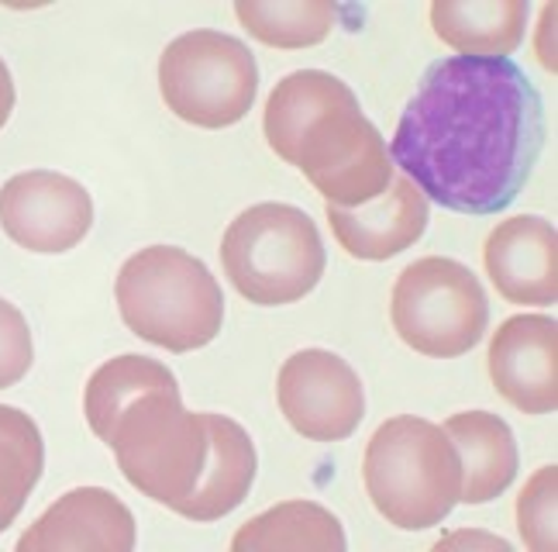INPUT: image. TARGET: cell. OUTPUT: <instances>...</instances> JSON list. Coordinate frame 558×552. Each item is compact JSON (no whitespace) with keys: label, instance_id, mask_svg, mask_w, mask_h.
Returning <instances> with one entry per match:
<instances>
[{"label":"cell","instance_id":"cell-22","mask_svg":"<svg viewBox=\"0 0 558 552\" xmlns=\"http://www.w3.org/2000/svg\"><path fill=\"white\" fill-rule=\"evenodd\" d=\"M35 363V343L28 317L0 297V391L14 387Z\"/></svg>","mask_w":558,"mask_h":552},{"label":"cell","instance_id":"cell-17","mask_svg":"<svg viewBox=\"0 0 558 552\" xmlns=\"http://www.w3.org/2000/svg\"><path fill=\"white\" fill-rule=\"evenodd\" d=\"M234 552H345V528L314 501H287L245 521L231 539Z\"/></svg>","mask_w":558,"mask_h":552},{"label":"cell","instance_id":"cell-1","mask_svg":"<svg viewBox=\"0 0 558 552\" xmlns=\"http://www.w3.org/2000/svg\"><path fill=\"white\" fill-rule=\"evenodd\" d=\"M545 148V100L513 59L448 56L424 70L390 159L424 197L497 215L521 197Z\"/></svg>","mask_w":558,"mask_h":552},{"label":"cell","instance_id":"cell-6","mask_svg":"<svg viewBox=\"0 0 558 552\" xmlns=\"http://www.w3.org/2000/svg\"><path fill=\"white\" fill-rule=\"evenodd\" d=\"M221 266L248 304L279 308L307 297L328 266L320 231L293 204H255L221 239Z\"/></svg>","mask_w":558,"mask_h":552},{"label":"cell","instance_id":"cell-14","mask_svg":"<svg viewBox=\"0 0 558 552\" xmlns=\"http://www.w3.org/2000/svg\"><path fill=\"white\" fill-rule=\"evenodd\" d=\"M328 221L338 245L349 252L352 260L383 263L400 256L403 249H411L427 228L432 207L421 190L397 173L383 194L362 207H335L328 204Z\"/></svg>","mask_w":558,"mask_h":552},{"label":"cell","instance_id":"cell-8","mask_svg":"<svg viewBox=\"0 0 558 552\" xmlns=\"http://www.w3.org/2000/svg\"><path fill=\"white\" fill-rule=\"evenodd\" d=\"M390 317L403 346L432 359H456L480 346L489 304L480 276L469 266L445 256H424L397 276Z\"/></svg>","mask_w":558,"mask_h":552},{"label":"cell","instance_id":"cell-7","mask_svg":"<svg viewBox=\"0 0 558 552\" xmlns=\"http://www.w3.org/2000/svg\"><path fill=\"white\" fill-rule=\"evenodd\" d=\"M166 108L197 129H231L259 94V62L242 38L197 28L173 38L159 56Z\"/></svg>","mask_w":558,"mask_h":552},{"label":"cell","instance_id":"cell-5","mask_svg":"<svg viewBox=\"0 0 558 552\" xmlns=\"http://www.w3.org/2000/svg\"><path fill=\"white\" fill-rule=\"evenodd\" d=\"M121 322L169 352L210 346L225 325V293L210 269L177 245H148L118 269Z\"/></svg>","mask_w":558,"mask_h":552},{"label":"cell","instance_id":"cell-4","mask_svg":"<svg viewBox=\"0 0 558 552\" xmlns=\"http://www.w3.org/2000/svg\"><path fill=\"white\" fill-rule=\"evenodd\" d=\"M362 480L376 512L403 532L441 525L462 497V459L441 424L397 415L366 445Z\"/></svg>","mask_w":558,"mask_h":552},{"label":"cell","instance_id":"cell-3","mask_svg":"<svg viewBox=\"0 0 558 552\" xmlns=\"http://www.w3.org/2000/svg\"><path fill=\"white\" fill-rule=\"evenodd\" d=\"M263 132L272 153L296 166L335 207L376 201L397 166L376 124L362 115L345 80L325 70H296L266 100Z\"/></svg>","mask_w":558,"mask_h":552},{"label":"cell","instance_id":"cell-21","mask_svg":"<svg viewBox=\"0 0 558 552\" xmlns=\"http://www.w3.org/2000/svg\"><path fill=\"white\" fill-rule=\"evenodd\" d=\"M555 487L558 466H542L518 497V532L534 552H555Z\"/></svg>","mask_w":558,"mask_h":552},{"label":"cell","instance_id":"cell-10","mask_svg":"<svg viewBox=\"0 0 558 552\" xmlns=\"http://www.w3.org/2000/svg\"><path fill=\"white\" fill-rule=\"evenodd\" d=\"M0 228L21 249L59 256L94 228V197L66 173L28 169L0 187Z\"/></svg>","mask_w":558,"mask_h":552},{"label":"cell","instance_id":"cell-9","mask_svg":"<svg viewBox=\"0 0 558 552\" xmlns=\"http://www.w3.org/2000/svg\"><path fill=\"white\" fill-rule=\"evenodd\" d=\"M276 400L290 429L311 442L349 439L366 418V391L359 373L328 349L293 352L279 367Z\"/></svg>","mask_w":558,"mask_h":552},{"label":"cell","instance_id":"cell-19","mask_svg":"<svg viewBox=\"0 0 558 552\" xmlns=\"http://www.w3.org/2000/svg\"><path fill=\"white\" fill-rule=\"evenodd\" d=\"M234 14L252 38L272 49L320 46L338 21V8L328 0H239Z\"/></svg>","mask_w":558,"mask_h":552},{"label":"cell","instance_id":"cell-20","mask_svg":"<svg viewBox=\"0 0 558 552\" xmlns=\"http://www.w3.org/2000/svg\"><path fill=\"white\" fill-rule=\"evenodd\" d=\"M41 466H46V442L32 415L0 405V532H8L21 515L41 480Z\"/></svg>","mask_w":558,"mask_h":552},{"label":"cell","instance_id":"cell-16","mask_svg":"<svg viewBox=\"0 0 558 552\" xmlns=\"http://www.w3.org/2000/svg\"><path fill=\"white\" fill-rule=\"evenodd\" d=\"M527 0H435L432 28L448 49L472 59H510L524 41Z\"/></svg>","mask_w":558,"mask_h":552},{"label":"cell","instance_id":"cell-18","mask_svg":"<svg viewBox=\"0 0 558 552\" xmlns=\"http://www.w3.org/2000/svg\"><path fill=\"white\" fill-rule=\"evenodd\" d=\"M159 387H177V376L166 363L148 356H135L124 352L111 363H104L87 384V394H83V415H87L90 432L107 442L111 435L118 415L132 405L135 397L159 391Z\"/></svg>","mask_w":558,"mask_h":552},{"label":"cell","instance_id":"cell-2","mask_svg":"<svg viewBox=\"0 0 558 552\" xmlns=\"http://www.w3.org/2000/svg\"><path fill=\"white\" fill-rule=\"evenodd\" d=\"M107 445L138 494L190 521L231 515L248 497L259 466L242 424L228 415L186 411L180 384L135 397Z\"/></svg>","mask_w":558,"mask_h":552},{"label":"cell","instance_id":"cell-13","mask_svg":"<svg viewBox=\"0 0 558 552\" xmlns=\"http://www.w3.org/2000/svg\"><path fill=\"white\" fill-rule=\"evenodd\" d=\"M483 263L510 304L545 308L558 301V236L551 221L538 215L500 221L486 236Z\"/></svg>","mask_w":558,"mask_h":552},{"label":"cell","instance_id":"cell-11","mask_svg":"<svg viewBox=\"0 0 558 552\" xmlns=\"http://www.w3.org/2000/svg\"><path fill=\"white\" fill-rule=\"evenodd\" d=\"M489 380L524 415L558 408V325L548 314H513L493 332Z\"/></svg>","mask_w":558,"mask_h":552},{"label":"cell","instance_id":"cell-23","mask_svg":"<svg viewBox=\"0 0 558 552\" xmlns=\"http://www.w3.org/2000/svg\"><path fill=\"white\" fill-rule=\"evenodd\" d=\"M452 545H486V549H500V552H510V545L504 539H493V536H480V532H459L452 539L438 542V549H452Z\"/></svg>","mask_w":558,"mask_h":552},{"label":"cell","instance_id":"cell-12","mask_svg":"<svg viewBox=\"0 0 558 552\" xmlns=\"http://www.w3.org/2000/svg\"><path fill=\"white\" fill-rule=\"evenodd\" d=\"M132 552L135 518L128 504L104 487H76L62 494L25 536L17 552Z\"/></svg>","mask_w":558,"mask_h":552},{"label":"cell","instance_id":"cell-24","mask_svg":"<svg viewBox=\"0 0 558 552\" xmlns=\"http://www.w3.org/2000/svg\"><path fill=\"white\" fill-rule=\"evenodd\" d=\"M11 111H14V80H11L8 62L0 59V129L8 124Z\"/></svg>","mask_w":558,"mask_h":552},{"label":"cell","instance_id":"cell-15","mask_svg":"<svg viewBox=\"0 0 558 552\" xmlns=\"http://www.w3.org/2000/svg\"><path fill=\"white\" fill-rule=\"evenodd\" d=\"M445 435L456 442L462 459L465 504L497 501L518 477V442L510 424L489 411H462L445 421Z\"/></svg>","mask_w":558,"mask_h":552}]
</instances>
